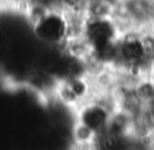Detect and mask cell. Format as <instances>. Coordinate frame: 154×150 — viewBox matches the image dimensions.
<instances>
[{"label": "cell", "instance_id": "obj_2", "mask_svg": "<svg viewBox=\"0 0 154 150\" xmlns=\"http://www.w3.org/2000/svg\"><path fill=\"white\" fill-rule=\"evenodd\" d=\"M114 111V108L103 98L87 100L78 106L75 123L89 129L99 137L107 129Z\"/></svg>", "mask_w": 154, "mask_h": 150}, {"label": "cell", "instance_id": "obj_7", "mask_svg": "<svg viewBox=\"0 0 154 150\" xmlns=\"http://www.w3.org/2000/svg\"><path fill=\"white\" fill-rule=\"evenodd\" d=\"M150 1H151L152 3H154V0H150Z\"/></svg>", "mask_w": 154, "mask_h": 150}, {"label": "cell", "instance_id": "obj_5", "mask_svg": "<svg viewBox=\"0 0 154 150\" xmlns=\"http://www.w3.org/2000/svg\"><path fill=\"white\" fill-rule=\"evenodd\" d=\"M150 80H151L152 84H153V87H154V64H153V67H152L151 74H150Z\"/></svg>", "mask_w": 154, "mask_h": 150}, {"label": "cell", "instance_id": "obj_4", "mask_svg": "<svg viewBox=\"0 0 154 150\" xmlns=\"http://www.w3.org/2000/svg\"><path fill=\"white\" fill-rule=\"evenodd\" d=\"M87 1H103V2H108V3H111V4H113V5H116L119 0H87Z\"/></svg>", "mask_w": 154, "mask_h": 150}, {"label": "cell", "instance_id": "obj_1", "mask_svg": "<svg viewBox=\"0 0 154 150\" xmlns=\"http://www.w3.org/2000/svg\"><path fill=\"white\" fill-rule=\"evenodd\" d=\"M31 28L35 38L45 47L59 49L68 40L66 17L60 10L51 9Z\"/></svg>", "mask_w": 154, "mask_h": 150}, {"label": "cell", "instance_id": "obj_6", "mask_svg": "<svg viewBox=\"0 0 154 150\" xmlns=\"http://www.w3.org/2000/svg\"><path fill=\"white\" fill-rule=\"evenodd\" d=\"M5 0H0V5L2 4V3H3V2H5Z\"/></svg>", "mask_w": 154, "mask_h": 150}, {"label": "cell", "instance_id": "obj_3", "mask_svg": "<svg viewBox=\"0 0 154 150\" xmlns=\"http://www.w3.org/2000/svg\"><path fill=\"white\" fill-rule=\"evenodd\" d=\"M58 98L68 106H80L89 100L90 84L82 75L61 79L57 85Z\"/></svg>", "mask_w": 154, "mask_h": 150}]
</instances>
